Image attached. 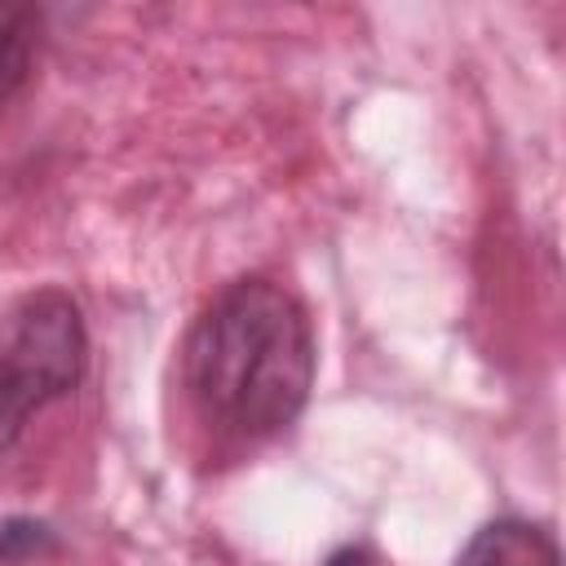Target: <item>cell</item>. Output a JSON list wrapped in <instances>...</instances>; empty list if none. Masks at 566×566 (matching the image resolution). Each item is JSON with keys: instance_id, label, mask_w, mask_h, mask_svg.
<instances>
[{"instance_id": "277c9868", "label": "cell", "mask_w": 566, "mask_h": 566, "mask_svg": "<svg viewBox=\"0 0 566 566\" xmlns=\"http://www.w3.org/2000/svg\"><path fill=\"white\" fill-rule=\"evenodd\" d=\"M40 35H44V13L35 4H0V115L31 80Z\"/></svg>"}, {"instance_id": "6da1fadb", "label": "cell", "mask_w": 566, "mask_h": 566, "mask_svg": "<svg viewBox=\"0 0 566 566\" xmlns=\"http://www.w3.org/2000/svg\"><path fill=\"white\" fill-rule=\"evenodd\" d=\"M318 371L314 323L274 279L226 283L181 345L195 416L234 442H265L296 424Z\"/></svg>"}, {"instance_id": "8992f818", "label": "cell", "mask_w": 566, "mask_h": 566, "mask_svg": "<svg viewBox=\"0 0 566 566\" xmlns=\"http://www.w3.org/2000/svg\"><path fill=\"white\" fill-rule=\"evenodd\" d=\"M323 566H380V557L367 544H340L336 553H327Z\"/></svg>"}, {"instance_id": "5b68a950", "label": "cell", "mask_w": 566, "mask_h": 566, "mask_svg": "<svg viewBox=\"0 0 566 566\" xmlns=\"http://www.w3.org/2000/svg\"><path fill=\"white\" fill-rule=\"evenodd\" d=\"M57 553V531L40 517H9L0 522V566H31Z\"/></svg>"}, {"instance_id": "3957f363", "label": "cell", "mask_w": 566, "mask_h": 566, "mask_svg": "<svg viewBox=\"0 0 566 566\" xmlns=\"http://www.w3.org/2000/svg\"><path fill=\"white\" fill-rule=\"evenodd\" d=\"M455 566H562L557 535L531 517H491L460 548Z\"/></svg>"}, {"instance_id": "7a4b0ae2", "label": "cell", "mask_w": 566, "mask_h": 566, "mask_svg": "<svg viewBox=\"0 0 566 566\" xmlns=\"http://www.w3.org/2000/svg\"><path fill=\"white\" fill-rule=\"evenodd\" d=\"M84 367L88 327L66 287H31L0 310V460L49 402L75 394Z\"/></svg>"}]
</instances>
